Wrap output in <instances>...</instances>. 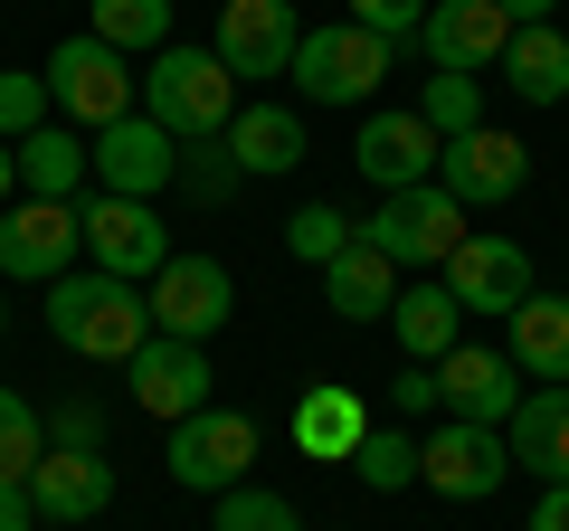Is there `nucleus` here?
Returning a JSON list of instances; mask_svg holds the SVG:
<instances>
[{
  "label": "nucleus",
  "mask_w": 569,
  "mask_h": 531,
  "mask_svg": "<svg viewBox=\"0 0 569 531\" xmlns=\"http://www.w3.org/2000/svg\"><path fill=\"white\" fill-rule=\"evenodd\" d=\"M503 86H512V96H522V104H560L569 96V39H560V29H512V48H503Z\"/></svg>",
  "instance_id": "27"
},
{
  "label": "nucleus",
  "mask_w": 569,
  "mask_h": 531,
  "mask_svg": "<svg viewBox=\"0 0 569 531\" xmlns=\"http://www.w3.org/2000/svg\"><path fill=\"white\" fill-rule=\"evenodd\" d=\"M86 171H96L114 200H162V190L181 181V143H171L152 114H123V123H104V133H86Z\"/></svg>",
  "instance_id": "8"
},
{
  "label": "nucleus",
  "mask_w": 569,
  "mask_h": 531,
  "mask_svg": "<svg viewBox=\"0 0 569 531\" xmlns=\"http://www.w3.org/2000/svg\"><path fill=\"white\" fill-rule=\"evenodd\" d=\"M512 370L541 380V389H569V294L512 304Z\"/></svg>",
  "instance_id": "24"
},
{
  "label": "nucleus",
  "mask_w": 569,
  "mask_h": 531,
  "mask_svg": "<svg viewBox=\"0 0 569 531\" xmlns=\"http://www.w3.org/2000/svg\"><path fill=\"white\" fill-rule=\"evenodd\" d=\"M142 304H152V332H171V342H209V332L238 313V285H228L219 257H181V247H171V266L142 285Z\"/></svg>",
  "instance_id": "10"
},
{
  "label": "nucleus",
  "mask_w": 569,
  "mask_h": 531,
  "mask_svg": "<svg viewBox=\"0 0 569 531\" xmlns=\"http://www.w3.org/2000/svg\"><path fill=\"white\" fill-rule=\"evenodd\" d=\"M351 465H361V484H370V493H408V484H418V437L370 428L361 447H351Z\"/></svg>",
  "instance_id": "31"
},
{
  "label": "nucleus",
  "mask_w": 569,
  "mask_h": 531,
  "mask_svg": "<svg viewBox=\"0 0 569 531\" xmlns=\"http://www.w3.org/2000/svg\"><path fill=\"white\" fill-rule=\"evenodd\" d=\"M29 503H39V522H96V512L114 503V465H104V455L48 447L39 474H29Z\"/></svg>",
  "instance_id": "19"
},
{
  "label": "nucleus",
  "mask_w": 569,
  "mask_h": 531,
  "mask_svg": "<svg viewBox=\"0 0 569 531\" xmlns=\"http://www.w3.org/2000/svg\"><path fill=\"white\" fill-rule=\"evenodd\" d=\"M418 48H427V67H447V77H485V67H503L512 20H503V0H427Z\"/></svg>",
  "instance_id": "13"
},
{
  "label": "nucleus",
  "mask_w": 569,
  "mask_h": 531,
  "mask_svg": "<svg viewBox=\"0 0 569 531\" xmlns=\"http://www.w3.org/2000/svg\"><path fill=\"white\" fill-rule=\"evenodd\" d=\"M142 114L162 123L171 143H219L238 123V77H228L209 48H162L142 67Z\"/></svg>",
  "instance_id": "2"
},
{
  "label": "nucleus",
  "mask_w": 569,
  "mask_h": 531,
  "mask_svg": "<svg viewBox=\"0 0 569 531\" xmlns=\"http://www.w3.org/2000/svg\"><path fill=\"white\" fill-rule=\"evenodd\" d=\"M123 370H133V409L142 418H171V428H181V418L209 409V342H171V332H152Z\"/></svg>",
  "instance_id": "16"
},
{
  "label": "nucleus",
  "mask_w": 569,
  "mask_h": 531,
  "mask_svg": "<svg viewBox=\"0 0 569 531\" xmlns=\"http://www.w3.org/2000/svg\"><path fill=\"white\" fill-rule=\"evenodd\" d=\"M503 428H512V465H522V474L569 484V389H531Z\"/></svg>",
  "instance_id": "23"
},
{
  "label": "nucleus",
  "mask_w": 569,
  "mask_h": 531,
  "mask_svg": "<svg viewBox=\"0 0 569 531\" xmlns=\"http://www.w3.org/2000/svg\"><path fill=\"white\" fill-rule=\"evenodd\" d=\"M219 143H228V162H238L247 181H276V171H295V162L313 152L305 123L284 114V104H238V123H228Z\"/></svg>",
  "instance_id": "21"
},
{
  "label": "nucleus",
  "mask_w": 569,
  "mask_h": 531,
  "mask_svg": "<svg viewBox=\"0 0 569 531\" xmlns=\"http://www.w3.org/2000/svg\"><path fill=\"white\" fill-rule=\"evenodd\" d=\"M39 455H48L39 409H29L20 389H0V484H29V474H39Z\"/></svg>",
  "instance_id": "30"
},
{
  "label": "nucleus",
  "mask_w": 569,
  "mask_h": 531,
  "mask_svg": "<svg viewBox=\"0 0 569 531\" xmlns=\"http://www.w3.org/2000/svg\"><path fill=\"white\" fill-rule=\"evenodd\" d=\"M351 238H361V228H351V219H342V209H332V200H305V209H295V219H284V247H295V257H305V266H332V257H342Z\"/></svg>",
  "instance_id": "32"
},
{
  "label": "nucleus",
  "mask_w": 569,
  "mask_h": 531,
  "mask_svg": "<svg viewBox=\"0 0 569 531\" xmlns=\"http://www.w3.org/2000/svg\"><path fill=\"white\" fill-rule=\"evenodd\" d=\"M96 39L104 48H123V58H162L171 48V0H96Z\"/></svg>",
  "instance_id": "28"
},
{
  "label": "nucleus",
  "mask_w": 569,
  "mask_h": 531,
  "mask_svg": "<svg viewBox=\"0 0 569 531\" xmlns=\"http://www.w3.org/2000/svg\"><path fill=\"white\" fill-rule=\"evenodd\" d=\"M86 181H96V171H86V133L77 123H39V133L20 143V190L29 200H77Z\"/></svg>",
  "instance_id": "26"
},
{
  "label": "nucleus",
  "mask_w": 569,
  "mask_h": 531,
  "mask_svg": "<svg viewBox=\"0 0 569 531\" xmlns=\"http://www.w3.org/2000/svg\"><path fill=\"white\" fill-rule=\"evenodd\" d=\"M550 10H560V0H503V20H512V29H541Z\"/></svg>",
  "instance_id": "41"
},
{
  "label": "nucleus",
  "mask_w": 569,
  "mask_h": 531,
  "mask_svg": "<svg viewBox=\"0 0 569 531\" xmlns=\"http://www.w3.org/2000/svg\"><path fill=\"white\" fill-rule=\"evenodd\" d=\"M0 531H39V503H29V484H0Z\"/></svg>",
  "instance_id": "40"
},
{
  "label": "nucleus",
  "mask_w": 569,
  "mask_h": 531,
  "mask_svg": "<svg viewBox=\"0 0 569 531\" xmlns=\"http://www.w3.org/2000/svg\"><path fill=\"white\" fill-rule=\"evenodd\" d=\"M418 123L437 133V143L475 133V123H485V77H447V67H437V77H427V96H418Z\"/></svg>",
  "instance_id": "29"
},
{
  "label": "nucleus",
  "mask_w": 569,
  "mask_h": 531,
  "mask_svg": "<svg viewBox=\"0 0 569 531\" xmlns=\"http://www.w3.org/2000/svg\"><path fill=\"white\" fill-rule=\"evenodd\" d=\"M323 304L342 313V323H389V304H399V266H389L380 247L351 238L342 257L323 266Z\"/></svg>",
  "instance_id": "22"
},
{
  "label": "nucleus",
  "mask_w": 569,
  "mask_h": 531,
  "mask_svg": "<svg viewBox=\"0 0 569 531\" xmlns=\"http://www.w3.org/2000/svg\"><path fill=\"white\" fill-rule=\"evenodd\" d=\"M209 531H305V512L284 503V493H257V484H238V493H219Z\"/></svg>",
  "instance_id": "34"
},
{
  "label": "nucleus",
  "mask_w": 569,
  "mask_h": 531,
  "mask_svg": "<svg viewBox=\"0 0 569 531\" xmlns=\"http://www.w3.org/2000/svg\"><path fill=\"white\" fill-rule=\"evenodd\" d=\"M295 0H219V29H209V58L228 77H284L295 67Z\"/></svg>",
  "instance_id": "12"
},
{
  "label": "nucleus",
  "mask_w": 569,
  "mask_h": 531,
  "mask_svg": "<svg viewBox=\"0 0 569 531\" xmlns=\"http://www.w3.org/2000/svg\"><path fill=\"white\" fill-rule=\"evenodd\" d=\"M284 428H295V447H305V455L351 465V447L370 437V418H361V389H351V380H313L305 399H295V418H284Z\"/></svg>",
  "instance_id": "20"
},
{
  "label": "nucleus",
  "mask_w": 569,
  "mask_h": 531,
  "mask_svg": "<svg viewBox=\"0 0 569 531\" xmlns=\"http://www.w3.org/2000/svg\"><path fill=\"white\" fill-rule=\"evenodd\" d=\"M389 399H399L408 418H427V409H437V370H427V361H408L399 380H389Z\"/></svg>",
  "instance_id": "38"
},
{
  "label": "nucleus",
  "mask_w": 569,
  "mask_h": 531,
  "mask_svg": "<svg viewBox=\"0 0 569 531\" xmlns=\"http://www.w3.org/2000/svg\"><path fill=\"white\" fill-rule=\"evenodd\" d=\"M77 247H86L77 200H20L10 219H0V275H20V285H58Z\"/></svg>",
  "instance_id": "15"
},
{
  "label": "nucleus",
  "mask_w": 569,
  "mask_h": 531,
  "mask_svg": "<svg viewBox=\"0 0 569 531\" xmlns=\"http://www.w3.org/2000/svg\"><path fill=\"white\" fill-rule=\"evenodd\" d=\"M20 190V143H0V200Z\"/></svg>",
  "instance_id": "42"
},
{
  "label": "nucleus",
  "mask_w": 569,
  "mask_h": 531,
  "mask_svg": "<svg viewBox=\"0 0 569 531\" xmlns=\"http://www.w3.org/2000/svg\"><path fill=\"white\" fill-rule=\"evenodd\" d=\"M522 181H531V152L512 143V133H493V123H475V133H456V143L437 152V190H447L456 209H493Z\"/></svg>",
  "instance_id": "14"
},
{
  "label": "nucleus",
  "mask_w": 569,
  "mask_h": 531,
  "mask_svg": "<svg viewBox=\"0 0 569 531\" xmlns=\"http://www.w3.org/2000/svg\"><path fill=\"white\" fill-rule=\"evenodd\" d=\"M238 181H247V171L228 162V143H181V190H190V200L219 209V200H238Z\"/></svg>",
  "instance_id": "35"
},
{
  "label": "nucleus",
  "mask_w": 569,
  "mask_h": 531,
  "mask_svg": "<svg viewBox=\"0 0 569 531\" xmlns=\"http://www.w3.org/2000/svg\"><path fill=\"white\" fill-rule=\"evenodd\" d=\"M48 114H58V104H48V77H39V67H0V143H29Z\"/></svg>",
  "instance_id": "33"
},
{
  "label": "nucleus",
  "mask_w": 569,
  "mask_h": 531,
  "mask_svg": "<svg viewBox=\"0 0 569 531\" xmlns=\"http://www.w3.org/2000/svg\"><path fill=\"white\" fill-rule=\"evenodd\" d=\"M284 77L305 86L313 104H361L370 86L389 77V39H370V29H351V20L305 29V39H295V67H284Z\"/></svg>",
  "instance_id": "5"
},
{
  "label": "nucleus",
  "mask_w": 569,
  "mask_h": 531,
  "mask_svg": "<svg viewBox=\"0 0 569 531\" xmlns=\"http://www.w3.org/2000/svg\"><path fill=\"white\" fill-rule=\"evenodd\" d=\"M48 447H67V455H104V418H96V409H58Z\"/></svg>",
  "instance_id": "37"
},
{
  "label": "nucleus",
  "mask_w": 569,
  "mask_h": 531,
  "mask_svg": "<svg viewBox=\"0 0 569 531\" xmlns=\"http://www.w3.org/2000/svg\"><path fill=\"white\" fill-rule=\"evenodd\" d=\"M247 465H257V418L247 409H200L171 428V484L190 493H238Z\"/></svg>",
  "instance_id": "9"
},
{
  "label": "nucleus",
  "mask_w": 569,
  "mask_h": 531,
  "mask_svg": "<svg viewBox=\"0 0 569 531\" xmlns=\"http://www.w3.org/2000/svg\"><path fill=\"white\" fill-rule=\"evenodd\" d=\"M418 20H427V0H351V29H370V39H418Z\"/></svg>",
  "instance_id": "36"
},
{
  "label": "nucleus",
  "mask_w": 569,
  "mask_h": 531,
  "mask_svg": "<svg viewBox=\"0 0 569 531\" xmlns=\"http://www.w3.org/2000/svg\"><path fill=\"white\" fill-rule=\"evenodd\" d=\"M456 238H466V209H456L437 181L389 190V200L361 219V247H380L389 266H447V257H456Z\"/></svg>",
  "instance_id": "4"
},
{
  "label": "nucleus",
  "mask_w": 569,
  "mask_h": 531,
  "mask_svg": "<svg viewBox=\"0 0 569 531\" xmlns=\"http://www.w3.org/2000/svg\"><path fill=\"white\" fill-rule=\"evenodd\" d=\"M437 409L466 418V428H503L522 399H512V351H475L456 342L447 361H437Z\"/></svg>",
  "instance_id": "17"
},
{
  "label": "nucleus",
  "mask_w": 569,
  "mask_h": 531,
  "mask_svg": "<svg viewBox=\"0 0 569 531\" xmlns=\"http://www.w3.org/2000/svg\"><path fill=\"white\" fill-rule=\"evenodd\" d=\"M437 285H447L466 313H503V323H512V304L541 294L531 285V257L512 238H493V228H466V238H456V257L437 266Z\"/></svg>",
  "instance_id": "11"
},
{
  "label": "nucleus",
  "mask_w": 569,
  "mask_h": 531,
  "mask_svg": "<svg viewBox=\"0 0 569 531\" xmlns=\"http://www.w3.org/2000/svg\"><path fill=\"white\" fill-rule=\"evenodd\" d=\"M437 133H427L418 114H361V143H351V162H361V181H380V200L389 190H418V181H437Z\"/></svg>",
  "instance_id": "18"
},
{
  "label": "nucleus",
  "mask_w": 569,
  "mask_h": 531,
  "mask_svg": "<svg viewBox=\"0 0 569 531\" xmlns=\"http://www.w3.org/2000/svg\"><path fill=\"white\" fill-rule=\"evenodd\" d=\"M456 323H466V304H456L437 275H427V285H399V304H389V332H399V351H408V361H427V370L456 351Z\"/></svg>",
  "instance_id": "25"
},
{
  "label": "nucleus",
  "mask_w": 569,
  "mask_h": 531,
  "mask_svg": "<svg viewBox=\"0 0 569 531\" xmlns=\"http://www.w3.org/2000/svg\"><path fill=\"white\" fill-rule=\"evenodd\" d=\"M39 77H48L58 123H77V133H104V123L133 114V58H123V48H104L96 29H86V39H58V58H48Z\"/></svg>",
  "instance_id": "3"
},
{
  "label": "nucleus",
  "mask_w": 569,
  "mask_h": 531,
  "mask_svg": "<svg viewBox=\"0 0 569 531\" xmlns=\"http://www.w3.org/2000/svg\"><path fill=\"white\" fill-rule=\"evenodd\" d=\"M522 531H569V484H541V503H531Z\"/></svg>",
  "instance_id": "39"
},
{
  "label": "nucleus",
  "mask_w": 569,
  "mask_h": 531,
  "mask_svg": "<svg viewBox=\"0 0 569 531\" xmlns=\"http://www.w3.org/2000/svg\"><path fill=\"white\" fill-rule=\"evenodd\" d=\"M503 474H512V437H503V428L437 418V437H418V484L447 493V503H485Z\"/></svg>",
  "instance_id": "7"
},
{
  "label": "nucleus",
  "mask_w": 569,
  "mask_h": 531,
  "mask_svg": "<svg viewBox=\"0 0 569 531\" xmlns=\"http://www.w3.org/2000/svg\"><path fill=\"white\" fill-rule=\"evenodd\" d=\"M86 228V257L104 266V275H123V285H152L171 266V228L152 219V200H114V190H96V200L77 209Z\"/></svg>",
  "instance_id": "6"
},
{
  "label": "nucleus",
  "mask_w": 569,
  "mask_h": 531,
  "mask_svg": "<svg viewBox=\"0 0 569 531\" xmlns=\"http://www.w3.org/2000/svg\"><path fill=\"white\" fill-rule=\"evenodd\" d=\"M48 332H58L77 361H133L142 342H152V304H142L123 275H58L48 285Z\"/></svg>",
  "instance_id": "1"
}]
</instances>
